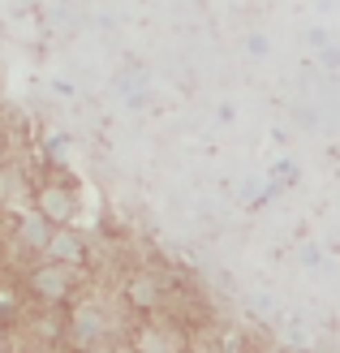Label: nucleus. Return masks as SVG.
<instances>
[{"label": "nucleus", "instance_id": "obj_1", "mask_svg": "<svg viewBox=\"0 0 340 353\" xmlns=\"http://www.w3.org/2000/svg\"><path fill=\"white\" fill-rule=\"evenodd\" d=\"M39 289H43V293H52V297L65 293V276H57V268H52L48 276H39Z\"/></svg>", "mask_w": 340, "mask_h": 353}]
</instances>
